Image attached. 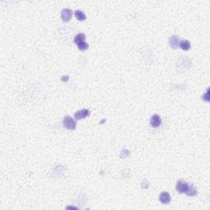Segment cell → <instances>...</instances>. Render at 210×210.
<instances>
[{"mask_svg": "<svg viewBox=\"0 0 210 210\" xmlns=\"http://www.w3.org/2000/svg\"><path fill=\"white\" fill-rule=\"evenodd\" d=\"M62 124H63L64 128L67 129V130L74 131L76 128V122L71 116H66V117H64L63 121H62Z\"/></svg>", "mask_w": 210, "mask_h": 210, "instance_id": "obj_1", "label": "cell"}, {"mask_svg": "<svg viewBox=\"0 0 210 210\" xmlns=\"http://www.w3.org/2000/svg\"><path fill=\"white\" fill-rule=\"evenodd\" d=\"M209 90H207V92L205 93V94L203 95V100H205V101H207V102H209Z\"/></svg>", "mask_w": 210, "mask_h": 210, "instance_id": "obj_13", "label": "cell"}, {"mask_svg": "<svg viewBox=\"0 0 210 210\" xmlns=\"http://www.w3.org/2000/svg\"><path fill=\"white\" fill-rule=\"evenodd\" d=\"M90 114V112L88 109H81L80 111L76 112L74 113V118L76 120H82V119H85L87 117H89Z\"/></svg>", "mask_w": 210, "mask_h": 210, "instance_id": "obj_4", "label": "cell"}, {"mask_svg": "<svg viewBox=\"0 0 210 210\" xmlns=\"http://www.w3.org/2000/svg\"><path fill=\"white\" fill-rule=\"evenodd\" d=\"M72 14H73V12H72V9L63 8L61 11V18L64 22H68V21H70V20L72 19Z\"/></svg>", "mask_w": 210, "mask_h": 210, "instance_id": "obj_3", "label": "cell"}, {"mask_svg": "<svg viewBox=\"0 0 210 210\" xmlns=\"http://www.w3.org/2000/svg\"><path fill=\"white\" fill-rule=\"evenodd\" d=\"M179 47L184 50V51H188L190 49V42L185 39V40H181L180 41V44H179Z\"/></svg>", "mask_w": 210, "mask_h": 210, "instance_id": "obj_8", "label": "cell"}, {"mask_svg": "<svg viewBox=\"0 0 210 210\" xmlns=\"http://www.w3.org/2000/svg\"><path fill=\"white\" fill-rule=\"evenodd\" d=\"M180 38L179 36L173 35L170 39H169V45L171 47L172 49H177L179 47V44H180Z\"/></svg>", "mask_w": 210, "mask_h": 210, "instance_id": "obj_7", "label": "cell"}, {"mask_svg": "<svg viewBox=\"0 0 210 210\" xmlns=\"http://www.w3.org/2000/svg\"><path fill=\"white\" fill-rule=\"evenodd\" d=\"M150 124L154 128L159 127L161 126V124H162V119L160 118V116L158 115V114L153 115L150 118Z\"/></svg>", "mask_w": 210, "mask_h": 210, "instance_id": "obj_5", "label": "cell"}, {"mask_svg": "<svg viewBox=\"0 0 210 210\" xmlns=\"http://www.w3.org/2000/svg\"><path fill=\"white\" fill-rule=\"evenodd\" d=\"M197 194L198 193H197L196 189L194 187L193 185H190V189H189V190L187 191V193L185 195H188V196H195V195H197Z\"/></svg>", "mask_w": 210, "mask_h": 210, "instance_id": "obj_11", "label": "cell"}, {"mask_svg": "<svg viewBox=\"0 0 210 210\" xmlns=\"http://www.w3.org/2000/svg\"><path fill=\"white\" fill-rule=\"evenodd\" d=\"M191 184H189L188 182L185 181L183 180H179L177 181V185H176V190L178 193L181 194H186L187 191L190 189V186Z\"/></svg>", "mask_w": 210, "mask_h": 210, "instance_id": "obj_2", "label": "cell"}, {"mask_svg": "<svg viewBox=\"0 0 210 210\" xmlns=\"http://www.w3.org/2000/svg\"><path fill=\"white\" fill-rule=\"evenodd\" d=\"M85 39V35L84 33H79L77 34L76 36H75V38H74V43L76 44V45H78L80 43H81V42H84Z\"/></svg>", "mask_w": 210, "mask_h": 210, "instance_id": "obj_9", "label": "cell"}, {"mask_svg": "<svg viewBox=\"0 0 210 210\" xmlns=\"http://www.w3.org/2000/svg\"><path fill=\"white\" fill-rule=\"evenodd\" d=\"M66 209H77V208L76 207H73V206H67Z\"/></svg>", "mask_w": 210, "mask_h": 210, "instance_id": "obj_15", "label": "cell"}, {"mask_svg": "<svg viewBox=\"0 0 210 210\" xmlns=\"http://www.w3.org/2000/svg\"><path fill=\"white\" fill-rule=\"evenodd\" d=\"M77 48H78L79 50H80V51H85V50L88 49L89 45L85 41H84V42H81V43L78 44L77 45Z\"/></svg>", "mask_w": 210, "mask_h": 210, "instance_id": "obj_12", "label": "cell"}, {"mask_svg": "<svg viewBox=\"0 0 210 210\" xmlns=\"http://www.w3.org/2000/svg\"><path fill=\"white\" fill-rule=\"evenodd\" d=\"M159 201L163 204H167L171 202V196L168 192L167 191H163L159 195Z\"/></svg>", "mask_w": 210, "mask_h": 210, "instance_id": "obj_6", "label": "cell"}, {"mask_svg": "<svg viewBox=\"0 0 210 210\" xmlns=\"http://www.w3.org/2000/svg\"><path fill=\"white\" fill-rule=\"evenodd\" d=\"M68 79H69V76H62V77L61 78V80H62V81H67Z\"/></svg>", "mask_w": 210, "mask_h": 210, "instance_id": "obj_14", "label": "cell"}, {"mask_svg": "<svg viewBox=\"0 0 210 210\" xmlns=\"http://www.w3.org/2000/svg\"><path fill=\"white\" fill-rule=\"evenodd\" d=\"M74 15L76 17V18L80 21H85L86 20V16L85 14L82 11L80 10H76L75 13H74Z\"/></svg>", "mask_w": 210, "mask_h": 210, "instance_id": "obj_10", "label": "cell"}]
</instances>
